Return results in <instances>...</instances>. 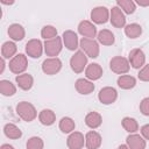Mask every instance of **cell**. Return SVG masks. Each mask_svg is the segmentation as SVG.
<instances>
[{
    "instance_id": "6da1fadb",
    "label": "cell",
    "mask_w": 149,
    "mask_h": 149,
    "mask_svg": "<svg viewBox=\"0 0 149 149\" xmlns=\"http://www.w3.org/2000/svg\"><path fill=\"white\" fill-rule=\"evenodd\" d=\"M16 113L17 115L27 122L33 121L36 116H37V112L36 108L34 107L33 104L28 102V101H21L16 105Z\"/></svg>"
},
{
    "instance_id": "7a4b0ae2",
    "label": "cell",
    "mask_w": 149,
    "mask_h": 149,
    "mask_svg": "<svg viewBox=\"0 0 149 149\" xmlns=\"http://www.w3.org/2000/svg\"><path fill=\"white\" fill-rule=\"evenodd\" d=\"M80 44V48H81V51L85 52L86 56L91 57V58H97L99 56V52H100V48H99V44L97 41L94 40H91V38H85L83 37L79 42Z\"/></svg>"
},
{
    "instance_id": "3957f363",
    "label": "cell",
    "mask_w": 149,
    "mask_h": 149,
    "mask_svg": "<svg viewBox=\"0 0 149 149\" xmlns=\"http://www.w3.org/2000/svg\"><path fill=\"white\" fill-rule=\"evenodd\" d=\"M86 64H87V56L81 50L76 51L74 55L70 58V66H71L72 71L76 73L83 72L84 69L86 68Z\"/></svg>"
},
{
    "instance_id": "277c9868",
    "label": "cell",
    "mask_w": 149,
    "mask_h": 149,
    "mask_svg": "<svg viewBox=\"0 0 149 149\" xmlns=\"http://www.w3.org/2000/svg\"><path fill=\"white\" fill-rule=\"evenodd\" d=\"M109 68L113 72L118 73V74H123L127 73L130 69V64L129 61L122 56H115L111 59L109 62Z\"/></svg>"
},
{
    "instance_id": "5b68a950",
    "label": "cell",
    "mask_w": 149,
    "mask_h": 149,
    "mask_svg": "<svg viewBox=\"0 0 149 149\" xmlns=\"http://www.w3.org/2000/svg\"><path fill=\"white\" fill-rule=\"evenodd\" d=\"M27 66H28V59L23 54H17L9 61V70L13 73L21 74L23 71H26Z\"/></svg>"
},
{
    "instance_id": "8992f818",
    "label": "cell",
    "mask_w": 149,
    "mask_h": 149,
    "mask_svg": "<svg viewBox=\"0 0 149 149\" xmlns=\"http://www.w3.org/2000/svg\"><path fill=\"white\" fill-rule=\"evenodd\" d=\"M62 38L56 36L51 40H47L44 42V51L47 54V56H50V57H56L58 56V54L62 51Z\"/></svg>"
},
{
    "instance_id": "52a82bcc",
    "label": "cell",
    "mask_w": 149,
    "mask_h": 149,
    "mask_svg": "<svg viewBox=\"0 0 149 149\" xmlns=\"http://www.w3.org/2000/svg\"><path fill=\"white\" fill-rule=\"evenodd\" d=\"M62 69V61L57 57H50L43 61L42 63V71L45 74H56Z\"/></svg>"
},
{
    "instance_id": "ba28073f",
    "label": "cell",
    "mask_w": 149,
    "mask_h": 149,
    "mask_svg": "<svg viewBox=\"0 0 149 149\" xmlns=\"http://www.w3.org/2000/svg\"><path fill=\"white\" fill-rule=\"evenodd\" d=\"M116 98H118V92L114 87H111V86L102 87L98 93V99L104 105L113 104L116 100Z\"/></svg>"
},
{
    "instance_id": "9c48e42d",
    "label": "cell",
    "mask_w": 149,
    "mask_h": 149,
    "mask_svg": "<svg viewBox=\"0 0 149 149\" xmlns=\"http://www.w3.org/2000/svg\"><path fill=\"white\" fill-rule=\"evenodd\" d=\"M109 19V10L105 6H98L94 7L91 12V20L98 24L106 23Z\"/></svg>"
},
{
    "instance_id": "30bf717a",
    "label": "cell",
    "mask_w": 149,
    "mask_h": 149,
    "mask_svg": "<svg viewBox=\"0 0 149 149\" xmlns=\"http://www.w3.org/2000/svg\"><path fill=\"white\" fill-rule=\"evenodd\" d=\"M43 47L44 45L42 44V42L40 40L33 38V40H29L27 42V44H26V52L31 58H38L42 55Z\"/></svg>"
},
{
    "instance_id": "8fae6325",
    "label": "cell",
    "mask_w": 149,
    "mask_h": 149,
    "mask_svg": "<svg viewBox=\"0 0 149 149\" xmlns=\"http://www.w3.org/2000/svg\"><path fill=\"white\" fill-rule=\"evenodd\" d=\"M129 64L134 69H140L143 68L146 63V55L141 49H133L129 52Z\"/></svg>"
},
{
    "instance_id": "7c38bea8",
    "label": "cell",
    "mask_w": 149,
    "mask_h": 149,
    "mask_svg": "<svg viewBox=\"0 0 149 149\" xmlns=\"http://www.w3.org/2000/svg\"><path fill=\"white\" fill-rule=\"evenodd\" d=\"M109 20H111L112 26H114L115 28H122V27L126 24L125 14H123V12H122L118 6H115V7H113V8L111 9Z\"/></svg>"
},
{
    "instance_id": "4fadbf2b",
    "label": "cell",
    "mask_w": 149,
    "mask_h": 149,
    "mask_svg": "<svg viewBox=\"0 0 149 149\" xmlns=\"http://www.w3.org/2000/svg\"><path fill=\"white\" fill-rule=\"evenodd\" d=\"M78 31L85 38H91V40H93V37H95V35H97L95 26L87 20H84L78 24Z\"/></svg>"
},
{
    "instance_id": "5bb4252c",
    "label": "cell",
    "mask_w": 149,
    "mask_h": 149,
    "mask_svg": "<svg viewBox=\"0 0 149 149\" xmlns=\"http://www.w3.org/2000/svg\"><path fill=\"white\" fill-rule=\"evenodd\" d=\"M84 143H85V137L80 132H72L66 140V144L69 149H81L84 147Z\"/></svg>"
},
{
    "instance_id": "9a60e30c",
    "label": "cell",
    "mask_w": 149,
    "mask_h": 149,
    "mask_svg": "<svg viewBox=\"0 0 149 149\" xmlns=\"http://www.w3.org/2000/svg\"><path fill=\"white\" fill-rule=\"evenodd\" d=\"M85 146L87 149H98L101 146V135L95 130H91L86 133Z\"/></svg>"
},
{
    "instance_id": "2e32d148",
    "label": "cell",
    "mask_w": 149,
    "mask_h": 149,
    "mask_svg": "<svg viewBox=\"0 0 149 149\" xmlns=\"http://www.w3.org/2000/svg\"><path fill=\"white\" fill-rule=\"evenodd\" d=\"M62 40L64 42V45L69 50H76L78 48V36L72 30H65L63 33Z\"/></svg>"
},
{
    "instance_id": "e0dca14e",
    "label": "cell",
    "mask_w": 149,
    "mask_h": 149,
    "mask_svg": "<svg viewBox=\"0 0 149 149\" xmlns=\"http://www.w3.org/2000/svg\"><path fill=\"white\" fill-rule=\"evenodd\" d=\"M129 149H146V140L139 134H130L126 139Z\"/></svg>"
},
{
    "instance_id": "ac0fdd59",
    "label": "cell",
    "mask_w": 149,
    "mask_h": 149,
    "mask_svg": "<svg viewBox=\"0 0 149 149\" xmlns=\"http://www.w3.org/2000/svg\"><path fill=\"white\" fill-rule=\"evenodd\" d=\"M74 86H76V90L78 91V93H80V94H90L94 91V84L84 78L77 79Z\"/></svg>"
},
{
    "instance_id": "d6986e66",
    "label": "cell",
    "mask_w": 149,
    "mask_h": 149,
    "mask_svg": "<svg viewBox=\"0 0 149 149\" xmlns=\"http://www.w3.org/2000/svg\"><path fill=\"white\" fill-rule=\"evenodd\" d=\"M85 76L90 80H97L102 76V68L97 63L88 64L85 69Z\"/></svg>"
},
{
    "instance_id": "ffe728a7",
    "label": "cell",
    "mask_w": 149,
    "mask_h": 149,
    "mask_svg": "<svg viewBox=\"0 0 149 149\" xmlns=\"http://www.w3.org/2000/svg\"><path fill=\"white\" fill-rule=\"evenodd\" d=\"M8 35L14 41H21L23 40L26 31H24V28L20 23H13L8 27Z\"/></svg>"
},
{
    "instance_id": "44dd1931",
    "label": "cell",
    "mask_w": 149,
    "mask_h": 149,
    "mask_svg": "<svg viewBox=\"0 0 149 149\" xmlns=\"http://www.w3.org/2000/svg\"><path fill=\"white\" fill-rule=\"evenodd\" d=\"M15 80H16V84L19 85V87L22 88V90H24V91L30 90L33 87V84H34V78L29 73L19 74V76H16Z\"/></svg>"
},
{
    "instance_id": "7402d4cb",
    "label": "cell",
    "mask_w": 149,
    "mask_h": 149,
    "mask_svg": "<svg viewBox=\"0 0 149 149\" xmlns=\"http://www.w3.org/2000/svg\"><path fill=\"white\" fill-rule=\"evenodd\" d=\"M38 120L44 126H51L56 121V114L51 109H42L38 114Z\"/></svg>"
},
{
    "instance_id": "603a6c76",
    "label": "cell",
    "mask_w": 149,
    "mask_h": 149,
    "mask_svg": "<svg viewBox=\"0 0 149 149\" xmlns=\"http://www.w3.org/2000/svg\"><path fill=\"white\" fill-rule=\"evenodd\" d=\"M101 122H102V118L101 115L98 113V112H90L86 116H85V123L87 127L92 128V129H95L98 127L101 126Z\"/></svg>"
},
{
    "instance_id": "cb8c5ba5",
    "label": "cell",
    "mask_w": 149,
    "mask_h": 149,
    "mask_svg": "<svg viewBox=\"0 0 149 149\" xmlns=\"http://www.w3.org/2000/svg\"><path fill=\"white\" fill-rule=\"evenodd\" d=\"M98 41L102 45H112L115 42L114 34L108 29H102L98 33Z\"/></svg>"
},
{
    "instance_id": "d4e9b609",
    "label": "cell",
    "mask_w": 149,
    "mask_h": 149,
    "mask_svg": "<svg viewBox=\"0 0 149 149\" xmlns=\"http://www.w3.org/2000/svg\"><path fill=\"white\" fill-rule=\"evenodd\" d=\"M136 85V79L129 74H122L118 78V86L123 90H130Z\"/></svg>"
},
{
    "instance_id": "484cf974",
    "label": "cell",
    "mask_w": 149,
    "mask_h": 149,
    "mask_svg": "<svg viewBox=\"0 0 149 149\" xmlns=\"http://www.w3.org/2000/svg\"><path fill=\"white\" fill-rule=\"evenodd\" d=\"M3 133L8 139H13V140L20 139L22 136L21 129L17 126H15L14 123H6L3 127Z\"/></svg>"
},
{
    "instance_id": "4316f807",
    "label": "cell",
    "mask_w": 149,
    "mask_h": 149,
    "mask_svg": "<svg viewBox=\"0 0 149 149\" xmlns=\"http://www.w3.org/2000/svg\"><path fill=\"white\" fill-rule=\"evenodd\" d=\"M16 44L14 42H10V41H7L2 44L1 47V55H2V58H13L14 55L16 54Z\"/></svg>"
},
{
    "instance_id": "83f0119b",
    "label": "cell",
    "mask_w": 149,
    "mask_h": 149,
    "mask_svg": "<svg viewBox=\"0 0 149 149\" xmlns=\"http://www.w3.org/2000/svg\"><path fill=\"white\" fill-rule=\"evenodd\" d=\"M0 92L5 97H10V95H14L15 94L16 87H15V85L12 81L6 80V79H2L0 81Z\"/></svg>"
},
{
    "instance_id": "f1b7e54d",
    "label": "cell",
    "mask_w": 149,
    "mask_h": 149,
    "mask_svg": "<svg viewBox=\"0 0 149 149\" xmlns=\"http://www.w3.org/2000/svg\"><path fill=\"white\" fill-rule=\"evenodd\" d=\"M125 34L129 38H136L142 34V27L139 23H130L125 27Z\"/></svg>"
},
{
    "instance_id": "f546056e",
    "label": "cell",
    "mask_w": 149,
    "mask_h": 149,
    "mask_svg": "<svg viewBox=\"0 0 149 149\" xmlns=\"http://www.w3.org/2000/svg\"><path fill=\"white\" fill-rule=\"evenodd\" d=\"M121 125H122L123 129L126 132L130 133V134L137 132V129H139V123H137V121L134 118H129V116L123 118L122 121H121Z\"/></svg>"
},
{
    "instance_id": "4dcf8cb0",
    "label": "cell",
    "mask_w": 149,
    "mask_h": 149,
    "mask_svg": "<svg viewBox=\"0 0 149 149\" xmlns=\"http://www.w3.org/2000/svg\"><path fill=\"white\" fill-rule=\"evenodd\" d=\"M116 5L126 14H133L135 12V9H136V5L132 0H118Z\"/></svg>"
},
{
    "instance_id": "1f68e13d",
    "label": "cell",
    "mask_w": 149,
    "mask_h": 149,
    "mask_svg": "<svg viewBox=\"0 0 149 149\" xmlns=\"http://www.w3.org/2000/svg\"><path fill=\"white\" fill-rule=\"evenodd\" d=\"M74 127H76L74 121L69 116L62 118L61 121H59V129L63 133H71V132L74 130Z\"/></svg>"
},
{
    "instance_id": "d6a6232c",
    "label": "cell",
    "mask_w": 149,
    "mask_h": 149,
    "mask_svg": "<svg viewBox=\"0 0 149 149\" xmlns=\"http://www.w3.org/2000/svg\"><path fill=\"white\" fill-rule=\"evenodd\" d=\"M41 36H42L45 41H47V40H51V38H54V37L57 36V29H56L54 26H50V24L44 26V27L42 28V30H41Z\"/></svg>"
},
{
    "instance_id": "836d02e7",
    "label": "cell",
    "mask_w": 149,
    "mask_h": 149,
    "mask_svg": "<svg viewBox=\"0 0 149 149\" xmlns=\"http://www.w3.org/2000/svg\"><path fill=\"white\" fill-rule=\"evenodd\" d=\"M43 140L38 136H31L27 141V149H43Z\"/></svg>"
},
{
    "instance_id": "e575fe53",
    "label": "cell",
    "mask_w": 149,
    "mask_h": 149,
    "mask_svg": "<svg viewBox=\"0 0 149 149\" xmlns=\"http://www.w3.org/2000/svg\"><path fill=\"white\" fill-rule=\"evenodd\" d=\"M140 111L143 115L149 116V97L142 99V101L140 102Z\"/></svg>"
},
{
    "instance_id": "d590c367",
    "label": "cell",
    "mask_w": 149,
    "mask_h": 149,
    "mask_svg": "<svg viewBox=\"0 0 149 149\" xmlns=\"http://www.w3.org/2000/svg\"><path fill=\"white\" fill-rule=\"evenodd\" d=\"M139 79L142 81H149V64L144 65L139 72Z\"/></svg>"
},
{
    "instance_id": "8d00e7d4",
    "label": "cell",
    "mask_w": 149,
    "mask_h": 149,
    "mask_svg": "<svg viewBox=\"0 0 149 149\" xmlns=\"http://www.w3.org/2000/svg\"><path fill=\"white\" fill-rule=\"evenodd\" d=\"M141 134H142V136H143L146 140H149V123L142 126V128H141Z\"/></svg>"
},
{
    "instance_id": "74e56055",
    "label": "cell",
    "mask_w": 149,
    "mask_h": 149,
    "mask_svg": "<svg viewBox=\"0 0 149 149\" xmlns=\"http://www.w3.org/2000/svg\"><path fill=\"white\" fill-rule=\"evenodd\" d=\"M135 3H137V5H140V6H143V7H147V6H149V0H147V1H142V0H137Z\"/></svg>"
},
{
    "instance_id": "f35d334b",
    "label": "cell",
    "mask_w": 149,
    "mask_h": 149,
    "mask_svg": "<svg viewBox=\"0 0 149 149\" xmlns=\"http://www.w3.org/2000/svg\"><path fill=\"white\" fill-rule=\"evenodd\" d=\"M0 149H14V147L10 146V144H7V143H6V144H2Z\"/></svg>"
},
{
    "instance_id": "ab89813d",
    "label": "cell",
    "mask_w": 149,
    "mask_h": 149,
    "mask_svg": "<svg viewBox=\"0 0 149 149\" xmlns=\"http://www.w3.org/2000/svg\"><path fill=\"white\" fill-rule=\"evenodd\" d=\"M5 70V58H1V69H0V73H2Z\"/></svg>"
},
{
    "instance_id": "60d3db41",
    "label": "cell",
    "mask_w": 149,
    "mask_h": 149,
    "mask_svg": "<svg viewBox=\"0 0 149 149\" xmlns=\"http://www.w3.org/2000/svg\"><path fill=\"white\" fill-rule=\"evenodd\" d=\"M118 149H129V148H128V146H126V144H120V146L118 147Z\"/></svg>"
}]
</instances>
